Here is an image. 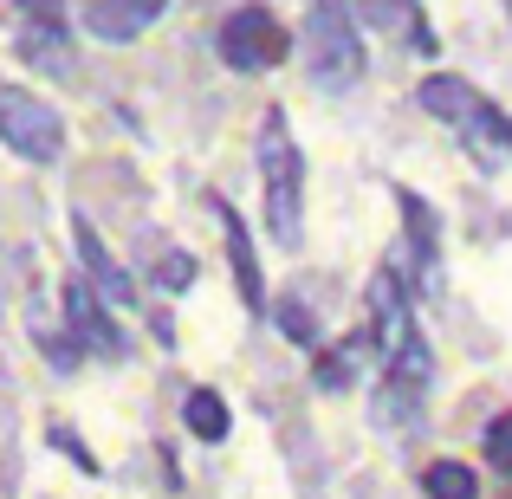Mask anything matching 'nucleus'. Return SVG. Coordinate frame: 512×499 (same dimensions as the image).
Masks as SVG:
<instances>
[{
  "label": "nucleus",
  "mask_w": 512,
  "mask_h": 499,
  "mask_svg": "<svg viewBox=\"0 0 512 499\" xmlns=\"http://www.w3.org/2000/svg\"><path fill=\"white\" fill-rule=\"evenodd\" d=\"M305 59L325 91H350L363 78V33L350 0H305Z\"/></svg>",
  "instance_id": "nucleus-1"
},
{
  "label": "nucleus",
  "mask_w": 512,
  "mask_h": 499,
  "mask_svg": "<svg viewBox=\"0 0 512 499\" xmlns=\"http://www.w3.org/2000/svg\"><path fill=\"white\" fill-rule=\"evenodd\" d=\"M260 188H266V221H273V234L292 247V240H299L305 156L286 130V111H266V124H260Z\"/></svg>",
  "instance_id": "nucleus-2"
},
{
  "label": "nucleus",
  "mask_w": 512,
  "mask_h": 499,
  "mask_svg": "<svg viewBox=\"0 0 512 499\" xmlns=\"http://www.w3.org/2000/svg\"><path fill=\"white\" fill-rule=\"evenodd\" d=\"M0 143L13 156H26V163H52L65 150V124L46 98H33L20 85H0Z\"/></svg>",
  "instance_id": "nucleus-3"
},
{
  "label": "nucleus",
  "mask_w": 512,
  "mask_h": 499,
  "mask_svg": "<svg viewBox=\"0 0 512 499\" xmlns=\"http://www.w3.org/2000/svg\"><path fill=\"white\" fill-rule=\"evenodd\" d=\"M214 46H221V59L234 65V72H273V65L292 52V39H286V26H279L266 7H240V13L221 20Z\"/></svg>",
  "instance_id": "nucleus-4"
},
{
  "label": "nucleus",
  "mask_w": 512,
  "mask_h": 499,
  "mask_svg": "<svg viewBox=\"0 0 512 499\" xmlns=\"http://www.w3.org/2000/svg\"><path fill=\"white\" fill-rule=\"evenodd\" d=\"M415 104H422L428 117H441V124H467L487 98H480L467 78H454V72H428L422 85H415Z\"/></svg>",
  "instance_id": "nucleus-5"
},
{
  "label": "nucleus",
  "mask_w": 512,
  "mask_h": 499,
  "mask_svg": "<svg viewBox=\"0 0 512 499\" xmlns=\"http://www.w3.org/2000/svg\"><path fill=\"white\" fill-rule=\"evenodd\" d=\"M65 318H72V331H78V344H91V350H124V337L111 331V318L98 312V292L85 286V279H72V286H65Z\"/></svg>",
  "instance_id": "nucleus-6"
},
{
  "label": "nucleus",
  "mask_w": 512,
  "mask_h": 499,
  "mask_svg": "<svg viewBox=\"0 0 512 499\" xmlns=\"http://www.w3.org/2000/svg\"><path fill=\"white\" fill-rule=\"evenodd\" d=\"M214 214H221V234H227V260H234V279H240V299L260 312V299H266V286H260V266H253V240H247V227H240V214L227 208V201H208Z\"/></svg>",
  "instance_id": "nucleus-7"
},
{
  "label": "nucleus",
  "mask_w": 512,
  "mask_h": 499,
  "mask_svg": "<svg viewBox=\"0 0 512 499\" xmlns=\"http://www.w3.org/2000/svg\"><path fill=\"white\" fill-rule=\"evenodd\" d=\"M72 234H78V253H85L91 279L104 286V299H111V305H130V299H137V292H130V279H124V266H117L111 253H104V240L91 234V221H72Z\"/></svg>",
  "instance_id": "nucleus-8"
},
{
  "label": "nucleus",
  "mask_w": 512,
  "mask_h": 499,
  "mask_svg": "<svg viewBox=\"0 0 512 499\" xmlns=\"http://www.w3.org/2000/svg\"><path fill=\"white\" fill-rule=\"evenodd\" d=\"M461 130H467V143L480 150V163H512V124L493 111V104H480V111L467 117Z\"/></svg>",
  "instance_id": "nucleus-9"
},
{
  "label": "nucleus",
  "mask_w": 512,
  "mask_h": 499,
  "mask_svg": "<svg viewBox=\"0 0 512 499\" xmlns=\"http://www.w3.org/2000/svg\"><path fill=\"white\" fill-rule=\"evenodd\" d=\"M85 33L91 39H137L143 13L130 7V0H85Z\"/></svg>",
  "instance_id": "nucleus-10"
},
{
  "label": "nucleus",
  "mask_w": 512,
  "mask_h": 499,
  "mask_svg": "<svg viewBox=\"0 0 512 499\" xmlns=\"http://www.w3.org/2000/svg\"><path fill=\"white\" fill-rule=\"evenodd\" d=\"M422 493L428 499H480V480H474V467H467V461H435L422 474Z\"/></svg>",
  "instance_id": "nucleus-11"
},
{
  "label": "nucleus",
  "mask_w": 512,
  "mask_h": 499,
  "mask_svg": "<svg viewBox=\"0 0 512 499\" xmlns=\"http://www.w3.org/2000/svg\"><path fill=\"white\" fill-rule=\"evenodd\" d=\"M182 415H188V435H201V441H221L227 435V402L214 396V389H195Z\"/></svg>",
  "instance_id": "nucleus-12"
},
{
  "label": "nucleus",
  "mask_w": 512,
  "mask_h": 499,
  "mask_svg": "<svg viewBox=\"0 0 512 499\" xmlns=\"http://www.w3.org/2000/svg\"><path fill=\"white\" fill-rule=\"evenodd\" d=\"M487 461H493V467H500V474L512 480V409H506L500 422L487 428Z\"/></svg>",
  "instance_id": "nucleus-13"
},
{
  "label": "nucleus",
  "mask_w": 512,
  "mask_h": 499,
  "mask_svg": "<svg viewBox=\"0 0 512 499\" xmlns=\"http://www.w3.org/2000/svg\"><path fill=\"white\" fill-rule=\"evenodd\" d=\"M279 325H286L292 344H318V318H305V305H299V299L279 305Z\"/></svg>",
  "instance_id": "nucleus-14"
},
{
  "label": "nucleus",
  "mask_w": 512,
  "mask_h": 499,
  "mask_svg": "<svg viewBox=\"0 0 512 499\" xmlns=\"http://www.w3.org/2000/svg\"><path fill=\"white\" fill-rule=\"evenodd\" d=\"M188 279H195L188 253H169V260H163V286H188Z\"/></svg>",
  "instance_id": "nucleus-15"
},
{
  "label": "nucleus",
  "mask_w": 512,
  "mask_h": 499,
  "mask_svg": "<svg viewBox=\"0 0 512 499\" xmlns=\"http://www.w3.org/2000/svg\"><path fill=\"white\" fill-rule=\"evenodd\" d=\"M20 7H26V13H33V20H39V26H59V7H65V0H20Z\"/></svg>",
  "instance_id": "nucleus-16"
},
{
  "label": "nucleus",
  "mask_w": 512,
  "mask_h": 499,
  "mask_svg": "<svg viewBox=\"0 0 512 499\" xmlns=\"http://www.w3.org/2000/svg\"><path fill=\"white\" fill-rule=\"evenodd\" d=\"M130 7H137V13H143V20H156V13H163V7H169V0H130Z\"/></svg>",
  "instance_id": "nucleus-17"
},
{
  "label": "nucleus",
  "mask_w": 512,
  "mask_h": 499,
  "mask_svg": "<svg viewBox=\"0 0 512 499\" xmlns=\"http://www.w3.org/2000/svg\"><path fill=\"white\" fill-rule=\"evenodd\" d=\"M506 13H512V0H506Z\"/></svg>",
  "instance_id": "nucleus-18"
}]
</instances>
